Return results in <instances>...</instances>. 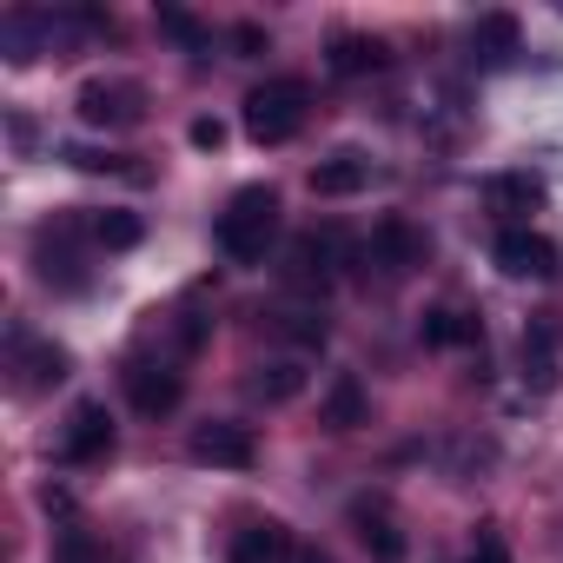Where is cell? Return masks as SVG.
Here are the masks:
<instances>
[{"label":"cell","mask_w":563,"mask_h":563,"mask_svg":"<svg viewBox=\"0 0 563 563\" xmlns=\"http://www.w3.org/2000/svg\"><path fill=\"white\" fill-rule=\"evenodd\" d=\"M272 239H278V192L272 186H239L219 212V252L232 265H258Z\"/></svg>","instance_id":"1"},{"label":"cell","mask_w":563,"mask_h":563,"mask_svg":"<svg viewBox=\"0 0 563 563\" xmlns=\"http://www.w3.org/2000/svg\"><path fill=\"white\" fill-rule=\"evenodd\" d=\"M306 113H312V87L292 80V74H278V80H265V87L245 93V140L286 146V140L306 126Z\"/></svg>","instance_id":"2"},{"label":"cell","mask_w":563,"mask_h":563,"mask_svg":"<svg viewBox=\"0 0 563 563\" xmlns=\"http://www.w3.org/2000/svg\"><path fill=\"white\" fill-rule=\"evenodd\" d=\"M8 372H14V391H54V385H67V372H74V358H67V345H54V339H41V332H27V325H8Z\"/></svg>","instance_id":"3"},{"label":"cell","mask_w":563,"mask_h":563,"mask_svg":"<svg viewBox=\"0 0 563 563\" xmlns=\"http://www.w3.org/2000/svg\"><path fill=\"white\" fill-rule=\"evenodd\" d=\"M74 113L93 126V133H126L146 120V87L140 80H87L74 93Z\"/></svg>","instance_id":"4"},{"label":"cell","mask_w":563,"mask_h":563,"mask_svg":"<svg viewBox=\"0 0 563 563\" xmlns=\"http://www.w3.org/2000/svg\"><path fill=\"white\" fill-rule=\"evenodd\" d=\"M80 239H93L87 232V219H54V225H41V239H34V265H41V278L47 286H87V272H80Z\"/></svg>","instance_id":"5"},{"label":"cell","mask_w":563,"mask_h":563,"mask_svg":"<svg viewBox=\"0 0 563 563\" xmlns=\"http://www.w3.org/2000/svg\"><path fill=\"white\" fill-rule=\"evenodd\" d=\"M192 464H212V471H252L258 464V438L245 431V424H232V418H206V424H192Z\"/></svg>","instance_id":"6"},{"label":"cell","mask_w":563,"mask_h":563,"mask_svg":"<svg viewBox=\"0 0 563 563\" xmlns=\"http://www.w3.org/2000/svg\"><path fill=\"white\" fill-rule=\"evenodd\" d=\"M60 457H67V464H107V457H113V411H107L100 398H80V405L67 411Z\"/></svg>","instance_id":"7"},{"label":"cell","mask_w":563,"mask_h":563,"mask_svg":"<svg viewBox=\"0 0 563 563\" xmlns=\"http://www.w3.org/2000/svg\"><path fill=\"white\" fill-rule=\"evenodd\" d=\"M126 398H133V411L140 418H173L179 411V398H186V378H179V365H153V358H133L126 365Z\"/></svg>","instance_id":"8"},{"label":"cell","mask_w":563,"mask_h":563,"mask_svg":"<svg viewBox=\"0 0 563 563\" xmlns=\"http://www.w3.org/2000/svg\"><path fill=\"white\" fill-rule=\"evenodd\" d=\"M490 258H497L504 278H556V245L543 232H530V225H504Z\"/></svg>","instance_id":"9"},{"label":"cell","mask_w":563,"mask_h":563,"mask_svg":"<svg viewBox=\"0 0 563 563\" xmlns=\"http://www.w3.org/2000/svg\"><path fill=\"white\" fill-rule=\"evenodd\" d=\"M523 378H530V391H556V378H563V325L550 312L523 325Z\"/></svg>","instance_id":"10"},{"label":"cell","mask_w":563,"mask_h":563,"mask_svg":"<svg viewBox=\"0 0 563 563\" xmlns=\"http://www.w3.org/2000/svg\"><path fill=\"white\" fill-rule=\"evenodd\" d=\"M299 556V537L286 530V523H245V530H232V543H225V563H292Z\"/></svg>","instance_id":"11"},{"label":"cell","mask_w":563,"mask_h":563,"mask_svg":"<svg viewBox=\"0 0 563 563\" xmlns=\"http://www.w3.org/2000/svg\"><path fill=\"white\" fill-rule=\"evenodd\" d=\"M332 272H339V245H332V239H319V232L292 239V252H286V286H299V292H325V286H332Z\"/></svg>","instance_id":"12"},{"label":"cell","mask_w":563,"mask_h":563,"mask_svg":"<svg viewBox=\"0 0 563 563\" xmlns=\"http://www.w3.org/2000/svg\"><path fill=\"white\" fill-rule=\"evenodd\" d=\"M365 186H372V159H365L358 146H339L332 159L312 166V192H319V199H358Z\"/></svg>","instance_id":"13"},{"label":"cell","mask_w":563,"mask_h":563,"mask_svg":"<svg viewBox=\"0 0 563 563\" xmlns=\"http://www.w3.org/2000/svg\"><path fill=\"white\" fill-rule=\"evenodd\" d=\"M352 530H358V543H365V556L372 563H405V530H398V517L385 510V504H352Z\"/></svg>","instance_id":"14"},{"label":"cell","mask_w":563,"mask_h":563,"mask_svg":"<svg viewBox=\"0 0 563 563\" xmlns=\"http://www.w3.org/2000/svg\"><path fill=\"white\" fill-rule=\"evenodd\" d=\"M372 265H385V272L424 265V232H418L411 219H385V225L372 232Z\"/></svg>","instance_id":"15"},{"label":"cell","mask_w":563,"mask_h":563,"mask_svg":"<svg viewBox=\"0 0 563 563\" xmlns=\"http://www.w3.org/2000/svg\"><path fill=\"white\" fill-rule=\"evenodd\" d=\"M391 54H385V41L378 34H339L332 41V54H325V67L339 74V80H365V74H378Z\"/></svg>","instance_id":"16"},{"label":"cell","mask_w":563,"mask_h":563,"mask_svg":"<svg viewBox=\"0 0 563 563\" xmlns=\"http://www.w3.org/2000/svg\"><path fill=\"white\" fill-rule=\"evenodd\" d=\"M484 199H490V212L523 219V212L543 206V179H537V173H490V179H484Z\"/></svg>","instance_id":"17"},{"label":"cell","mask_w":563,"mask_h":563,"mask_svg":"<svg viewBox=\"0 0 563 563\" xmlns=\"http://www.w3.org/2000/svg\"><path fill=\"white\" fill-rule=\"evenodd\" d=\"M252 391L265 405H292L306 391V358H265V365H252Z\"/></svg>","instance_id":"18"},{"label":"cell","mask_w":563,"mask_h":563,"mask_svg":"<svg viewBox=\"0 0 563 563\" xmlns=\"http://www.w3.org/2000/svg\"><path fill=\"white\" fill-rule=\"evenodd\" d=\"M265 319H272L278 339L299 345V352H319V345H325V312H319V306H272Z\"/></svg>","instance_id":"19"},{"label":"cell","mask_w":563,"mask_h":563,"mask_svg":"<svg viewBox=\"0 0 563 563\" xmlns=\"http://www.w3.org/2000/svg\"><path fill=\"white\" fill-rule=\"evenodd\" d=\"M41 34L54 41V21H47V14H21V8H14L8 21H0V47H8L14 67H27V60L41 54Z\"/></svg>","instance_id":"20"},{"label":"cell","mask_w":563,"mask_h":563,"mask_svg":"<svg viewBox=\"0 0 563 563\" xmlns=\"http://www.w3.org/2000/svg\"><path fill=\"white\" fill-rule=\"evenodd\" d=\"M471 54H477L484 67L510 60V54H517V14H477V27H471Z\"/></svg>","instance_id":"21"},{"label":"cell","mask_w":563,"mask_h":563,"mask_svg":"<svg viewBox=\"0 0 563 563\" xmlns=\"http://www.w3.org/2000/svg\"><path fill=\"white\" fill-rule=\"evenodd\" d=\"M418 332H424V345H438V352H451V345H477V339H484V332H477V319H471V312H457V306H431Z\"/></svg>","instance_id":"22"},{"label":"cell","mask_w":563,"mask_h":563,"mask_svg":"<svg viewBox=\"0 0 563 563\" xmlns=\"http://www.w3.org/2000/svg\"><path fill=\"white\" fill-rule=\"evenodd\" d=\"M358 424H365V385H358L352 372H339L332 391H325V431L345 438V431H358Z\"/></svg>","instance_id":"23"},{"label":"cell","mask_w":563,"mask_h":563,"mask_svg":"<svg viewBox=\"0 0 563 563\" xmlns=\"http://www.w3.org/2000/svg\"><path fill=\"white\" fill-rule=\"evenodd\" d=\"M87 232H93V245H100V252H133V245L146 239V225H140L133 212H93V219H87Z\"/></svg>","instance_id":"24"},{"label":"cell","mask_w":563,"mask_h":563,"mask_svg":"<svg viewBox=\"0 0 563 563\" xmlns=\"http://www.w3.org/2000/svg\"><path fill=\"white\" fill-rule=\"evenodd\" d=\"M60 159H67V166H80V173H113V179H146V166H133L126 153H100V146H60Z\"/></svg>","instance_id":"25"},{"label":"cell","mask_w":563,"mask_h":563,"mask_svg":"<svg viewBox=\"0 0 563 563\" xmlns=\"http://www.w3.org/2000/svg\"><path fill=\"white\" fill-rule=\"evenodd\" d=\"M159 34H166V41H179L186 54H212V34H206L186 8H159Z\"/></svg>","instance_id":"26"},{"label":"cell","mask_w":563,"mask_h":563,"mask_svg":"<svg viewBox=\"0 0 563 563\" xmlns=\"http://www.w3.org/2000/svg\"><path fill=\"white\" fill-rule=\"evenodd\" d=\"M54 563H107V543H93L87 530H60L54 537Z\"/></svg>","instance_id":"27"},{"label":"cell","mask_w":563,"mask_h":563,"mask_svg":"<svg viewBox=\"0 0 563 563\" xmlns=\"http://www.w3.org/2000/svg\"><path fill=\"white\" fill-rule=\"evenodd\" d=\"M173 339H179V352H199V345L212 339V325H206L199 312H179V325H173Z\"/></svg>","instance_id":"28"},{"label":"cell","mask_w":563,"mask_h":563,"mask_svg":"<svg viewBox=\"0 0 563 563\" xmlns=\"http://www.w3.org/2000/svg\"><path fill=\"white\" fill-rule=\"evenodd\" d=\"M471 563H510V550H504V537H497L490 523L477 530V543H471Z\"/></svg>","instance_id":"29"},{"label":"cell","mask_w":563,"mask_h":563,"mask_svg":"<svg viewBox=\"0 0 563 563\" xmlns=\"http://www.w3.org/2000/svg\"><path fill=\"white\" fill-rule=\"evenodd\" d=\"M219 140H225V126H219V120H192V146H206V153H212Z\"/></svg>","instance_id":"30"},{"label":"cell","mask_w":563,"mask_h":563,"mask_svg":"<svg viewBox=\"0 0 563 563\" xmlns=\"http://www.w3.org/2000/svg\"><path fill=\"white\" fill-rule=\"evenodd\" d=\"M232 41H239V47H245V54H265V34H258V27H252V21H245V27H232Z\"/></svg>","instance_id":"31"},{"label":"cell","mask_w":563,"mask_h":563,"mask_svg":"<svg viewBox=\"0 0 563 563\" xmlns=\"http://www.w3.org/2000/svg\"><path fill=\"white\" fill-rule=\"evenodd\" d=\"M292 563H332V556H325V550H312V543H299V556H292Z\"/></svg>","instance_id":"32"}]
</instances>
